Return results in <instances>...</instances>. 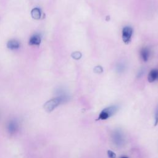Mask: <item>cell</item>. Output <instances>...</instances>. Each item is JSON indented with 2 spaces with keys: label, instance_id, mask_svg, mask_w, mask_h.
Segmentation results:
<instances>
[{
  "label": "cell",
  "instance_id": "52a82bcc",
  "mask_svg": "<svg viewBox=\"0 0 158 158\" xmlns=\"http://www.w3.org/2000/svg\"><path fill=\"white\" fill-rule=\"evenodd\" d=\"M20 43L16 40H11L10 41L7 42V47L9 49L11 50H15L19 49L20 48Z\"/></svg>",
  "mask_w": 158,
  "mask_h": 158
},
{
  "label": "cell",
  "instance_id": "5b68a950",
  "mask_svg": "<svg viewBox=\"0 0 158 158\" xmlns=\"http://www.w3.org/2000/svg\"><path fill=\"white\" fill-rule=\"evenodd\" d=\"M133 30L130 27H125L122 30V40L125 43H129L132 36Z\"/></svg>",
  "mask_w": 158,
  "mask_h": 158
},
{
  "label": "cell",
  "instance_id": "3957f363",
  "mask_svg": "<svg viewBox=\"0 0 158 158\" xmlns=\"http://www.w3.org/2000/svg\"><path fill=\"white\" fill-rule=\"evenodd\" d=\"M111 140L112 143L117 147H122L125 144V137L121 130H116L112 133Z\"/></svg>",
  "mask_w": 158,
  "mask_h": 158
},
{
  "label": "cell",
  "instance_id": "8fae6325",
  "mask_svg": "<svg viewBox=\"0 0 158 158\" xmlns=\"http://www.w3.org/2000/svg\"><path fill=\"white\" fill-rule=\"evenodd\" d=\"M72 57L75 59H77V60H78V59H80L81 57H82V54L80 53V52H74L72 54Z\"/></svg>",
  "mask_w": 158,
  "mask_h": 158
},
{
  "label": "cell",
  "instance_id": "6da1fadb",
  "mask_svg": "<svg viewBox=\"0 0 158 158\" xmlns=\"http://www.w3.org/2000/svg\"><path fill=\"white\" fill-rule=\"evenodd\" d=\"M68 100L69 96L65 93H62L58 96L46 102L44 104V109L46 112H51L60 104L68 101Z\"/></svg>",
  "mask_w": 158,
  "mask_h": 158
},
{
  "label": "cell",
  "instance_id": "5bb4252c",
  "mask_svg": "<svg viewBox=\"0 0 158 158\" xmlns=\"http://www.w3.org/2000/svg\"><path fill=\"white\" fill-rule=\"evenodd\" d=\"M158 124V107L156 109L155 115V126Z\"/></svg>",
  "mask_w": 158,
  "mask_h": 158
},
{
  "label": "cell",
  "instance_id": "4fadbf2b",
  "mask_svg": "<svg viewBox=\"0 0 158 158\" xmlns=\"http://www.w3.org/2000/svg\"><path fill=\"white\" fill-rule=\"evenodd\" d=\"M108 156L109 158H116V154L114 153L112 151H110V150H108Z\"/></svg>",
  "mask_w": 158,
  "mask_h": 158
},
{
  "label": "cell",
  "instance_id": "7a4b0ae2",
  "mask_svg": "<svg viewBox=\"0 0 158 158\" xmlns=\"http://www.w3.org/2000/svg\"><path fill=\"white\" fill-rule=\"evenodd\" d=\"M118 109L117 106H110L109 107L102 110L99 114V116L97 121H104L108 119L115 114Z\"/></svg>",
  "mask_w": 158,
  "mask_h": 158
},
{
  "label": "cell",
  "instance_id": "30bf717a",
  "mask_svg": "<svg viewBox=\"0 0 158 158\" xmlns=\"http://www.w3.org/2000/svg\"><path fill=\"white\" fill-rule=\"evenodd\" d=\"M31 17L33 19L38 20L42 17V13L40 9L38 8V7H35V8L33 9L31 11Z\"/></svg>",
  "mask_w": 158,
  "mask_h": 158
},
{
  "label": "cell",
  "instance_id": "ba28073f",
  "mask_svg": "<svg viewBox=\"0 0 158 158\" xmlns=\"http://www.w3.org/2000/svg\"><path fill=\"white\" fill-rule=\"evenodd\" d=\"M158 80V69H153L150 71L148 75V81L153 83Z\"/></svg>",
  "mask_w": 158,
  "mask_h": 158
},
{
  "label": "cell",
  "instance_id": "277c9868",
  "mask_svg": "<svg viewBox=\"0 0 158 158\" xmlns=\"http://www.w3.org/2000/svg\"><path fill=\"white\" fill-rule=\"evenodd\" d=\"M20 125L18 121L15 119L10 120L6 125V130L10 136H14L19 132Z\"/></svg>",
  "mask_w": 158,
  "mask_h": 158
},
{
  "label": "cell",
  "instance_id": "9c48e42d",
  "mask_svg": "<svg viewBox=\"0 0 158 158\" xmlns=\"http://www.w3.org/2000/svg\"><path fill=\"white\" fill-rule=\"evenodd\" d=\"M140 55L142 59H143L145 62H147L149 58V55H150L149 50L148 48H143L140 51Z\"/></svg>",
  "mask_w": 158,
  "mask_h": 158
},
{
  "label": "cell",
  "instance_id": "2e32d148",
  "mask_svg": "<svg viewBox=\"0 0 158 158\" xmlns=\"http://www.w3.org/2000/svg\"><path fill=\"white\" fill-rule=\"evenodd\" d=\"M120 158H129V157L127 156H122V157H121Z\"/></svg>",
  "mask_w": 158,
  "mask_h": 158
},
{
  "label": "cell",
  "instance_id": "7c38bea8",
  "mask_svg": "<svg viewBox=\"0 0 158 158\" xmlns=\"http://www.w3.org/2000/svg\"><path fill=\"white\" fill-rule=\"evenodd\" d=\"M125 67L123 64H119L117 67V69L119 72H123V71L125 70Z\"/></svg>",
  "mask_w": 158,
  "mask_h": 158
},
{
  "label": "cell",
  "instance_id": "8992f818",
  "mask_svg": "<svg viewBox=\"0 0 158 158\" xmlns=\"http://www.w3.org/2000/svg\"><path fill=\"white\" fill-rule=\"evenodd\" d=\"M41 41H42V38L40 35L38 34H34L30 37L29 43L30 45L38 46L40 45V44Z\"/></svg>",
  "mask_w": 158,
  "mask_h": 158
},
{
  "label": "cell",
  "instance_id": "9a60e30c",
  "mask_svg": "<svg viewBox=\"0 0 158 158\" xmlns=\"http://www.w3.org/2000/svg\"><path fill=\"white\" fill-rule=\"evenodd\" d=\"M94 72H96V73L101 74V73L102 72V69L101 67H100V66H96V67H95V68H94Z\"/></svg>",
  "mask_w": 158,
  "mask_h": 158
}]
</instances>
